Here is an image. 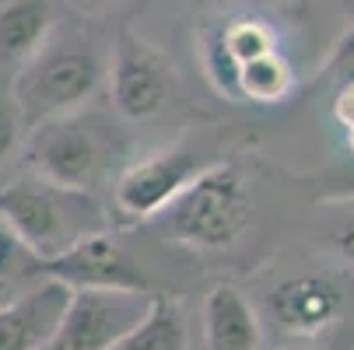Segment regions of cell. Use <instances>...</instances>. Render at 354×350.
<instances>
[{
  "label": "cell",
  "instance_id": "obj_1",
  "mask_svg": "<svg viewBox=\"0 0 354 350\" xmlns=\"http://www.w3.org/2000/svg\"><path fill=\"white\" fill-rule=\"evenodd\" d=\"M109 57L81 28L57 25L49 39L11 74V95L21 109L25 130L84 113L91 98L106 88Z\"/></svg>",
  "mask_w": 354,
  "mask_h": 350
},
{
  "label": "cell",
  "instance_id": "obj_2",
  "mask_svg": "<svg viewBox=\"0 0 354 350\" xmlns=\"http://www.w3.org/2000/svg\"><path fill=\"white\" fill-rule=\"evenodd\" d=\"M123 155L127 140L120 126L88 109L32 126L25 144L32 175L74 193H98L106 179H116Z\"/></svg>",
  "mask_w": 354,
  "mask_h": 350
},
{
  "label": "cell",
  "instance_id": "obj_3",
  "mask_svg": "<svg viewBox=\"0 0 354 350\" xmlns=\"http://www.w3.org/2000/svg\"><path fill=\"white\" fill-rule=\"evenodd\" d=\"M0 224L35 263L64 256L81 238L106 231L98 193H74L42 179H18L0 189Z\"/></svg>",
  "mask_w": 354,
  "mask_h": 350
},
{
  "label": "cell",
  "instance_id": "obj_4",
  "mask_svg": "<svg viewBox=\"0 0 354 350\" xmlns=\"http://www.w3.org/2000/svg\"><path fill=\"white\" fill-rule=\"evenodd\" d=\"M169 235L200 253L232 249L252 224L249 182L232 162H211L165 211Z\"/></svg>",
  "mask_w": 354,
  "mask_h": 350
},
{
  "label": "cell",
  "instance_id": "obj_5",
  "mask_svg": "<svg viewBox=\"0 0 354 350\" xmlns=\"http://www.w3.org/2000/svg\"><path fill=\"white\" fill-rule=\"evenodd\" d=\"M211 162L189 144H176V147H162V151L127 162L120 168V175L113 179V200L116 211L123 214V221L137 224V221H151L165 214L179 193L204 172Z\"/></svg>",
  "mask_w": 354,
  "mask_h": 350
},
{
  "label": "cell",
  "instance_id": "obj_6",
  "mask_svg": "<svg viewBox=\"0 0 354 350\" xmlns=\"http://www.w3.org/2000/svg\"><path fill=\"white\" fill-rule=\"evenodd\" d=\"M106 88L123 123H147L165 109L172 95V67L162 49L140 39L133 28H123L109 49Z\"/></svg>",
  "mask_w": 354,
  "mask_h": 350
},
{
  "label": "cell",
  "instance_id": "obj_7",
  "mask_svg": "<svg viewBox=\"0 0 354 350\" xmlns=\"http://www.w3.org/2000/svg\"><path fill=\"white\" fill-rule=\"evenodd\" d=\"M151 294L77 287L49 350H113L147 312Z\"/></svg>",
  "mask_w": 354,
  "mask_h": 350
},
{
  "label": "cell",
  "instance_id": "obj_8",
  "mask_svg": "<svg viewBox=\"0 0 354 350\" xmlns=\"http://www.w3.org/2000/svg\"><path fill=\"white\" fill-rule=\"evenodd\" d=\"M32 273L60 280L71 291L77 287H95V291H140L151 294L147 273L137 266V260L109 235V231H95L71 245L64 256L35 263Z\"/></svg>",
  "mask_w": 354,
  "mask_h": 350
},
{
  "label": "cell",
  "instance_id": "obj_9",
  "mask_svg": "<svg viewBox=\"0 0 354 350\" xmlns=\"http://www.w3.org/2000/svg\"><path fill=\"white\" fill-rule=\"evenodd\" d=\"M67 302L71 287L49 277L11 302H0V350H49Z\"/></svg>",
  "mask_w": 354,
  "mask_h": 350
},
{
  "label": "cell",
  "instance_id": "obj_10",
  "mask_svg": "<svg viewBox=\"0 0 354 350\" xmlns=\"http://www.w3.org/2000/svg\"><path fill=\"white\" fill-rule=\"evenodd\" d=\"M344 312L340 287L323 273H298L270 291V315L288 336H319Z\"/></svg>",
  "mask_w": 354,
  "mask_h": 350
},
{
  "label": "cell",
  "instance_id": "obj_11",
  "mask_svg": "<svg viewBox=\"0 0 354 350\" xmlns=\"http://www.w3.org/2000/svg\"><path fill=\"white\" fill-rule=\"evenodd\" d=\"M207 350H260L263 329L249 298L235 284H214L204 298Z\"/></svg>",
  "mask_w": 354,
  "mask_h": 350
},
{
  "label": "cell",
  "instance_id": "obj_12",
  "mask_svg": "<svg viewBox=\"0 0 354 350\" xmlns=\"http://www.w3.org/2000/svg\"><path fill=\"white\" fill-rule=\"evenodd\" d=\"M57 25V0H0V64L18 70Z\"/></svg>",
  "mask_w": 354,
  "mask_h": 350
},
{
  "label": "cell",
  "instance_id": "obj_13",
  "mask_svg": "<svg viewBox=\"0 0 354 350\" xmlns=\"http://www.w3.org/2000/svg\"><path fill=\"white\" fill-rule=\"evenodd\" d=\"M186 343H189V329H186L183 305L169 294H151L144 319L113 350H186Z\"/></svg>",
  "mask_w": 354,
  "mask_h": 350
},
{
  "label": "cell",
  "instance_id": "obj_14",
  "mask_svg": "<svg viewBox=\"0 0 354 350\" xmlns=\"http://www.w3.org/2000/svg\"><path fill=\"white\" fill-rule=\"evenodd\" d=\"M291 88H295V74L281 53H267L239 67V98H245V102L274 106L284 102Z\"/></svg>",
  "mask_w": 354,
  "mask_h": 350
},
{
  "label": "cell",
  "instance_id": "obj_15",
  "mask_svg": "<svg viewBox=\"0 0 354 350\" xmlns=\"http://www.w3.org/2000/svg\"><path fill=\"white\" fill-rule=\"evenodd\" d=\"M218 46L225 49V57L242 67L249 60H260L267 53H277V35L267 21L260 18H235L225 25V32L218 35Z\"/></svg>",
  "mask_w": 354,
  "mask_h": 350
},
{
  "label": "cell",
  "instance_id": "obj_16",
  "mask_svg": "<svg viewBox=\"0 0 354 350\" xmlns=\"http://www.w3.org/2000/svg\"><path fill=\"white\" fill-rule=\"evenodd\" d=\"M25 137V119H21V109L11 95V81L0 84V165H4Z\"/></svg>",
  "mask_w": 354,
  "mask_h": 350
},
{
  "label": "cell",
  "instance_id": "obj_17",
  "mask_svg": "<svg viewBox=\"0 0 354 350\" xmlns=\"http://www.w3.org/2000/svg\"><path fill=\"white\" fill-rule=\"evenodd\" d=\"M326 70H330V77H337L340 84L354 81V32H351V28L340 35V42H337V49H333Z\"/></svg>",
  "mask_w": 354,
  "mask_h": 350
},
{
  "label": "cell",
  "instance_id": "obj_18",
  "mask_svg": "<svg viewBox=\"0 0 354 350\" xmlns=\"http://www.w3.org/2000/svg\"><path fill=\"white\" fill-rule=\"evenodd\" d=\"M326 242L333 245V253H337L344 263H354V217L340 221V224L330 231V238H326Z\"/></svg>",
  "mask_w": 354,
  "mask_h": 350
},
{
  "label": "cell",
  "instance_id": "obj_19",
  "mask_svg": "<svg viewBox=\"0 0 354 350\" xmlns=\"http://www.w3.org/2000/svg\"><path fill=\"white\" fill-rule=\"evenodd\" d=\"M18 253H25V249L11 238V231L0 224V280H8L11 273H18Z\"/></svg>",
  "mask_w": 354,
  "mask_h": 350
},
{
  "label": "cell",
  "instance_id": "obj_20",
  "mask_svg": "<svg viewBox=\"0 0 354 350\" xmlns=\"http://www.w3.org/2000/svg\"><path fill=\"white\" fill-rule=\"evenodd\" d=\"M333 119L344 130L354 126V81H347V84L337 88V95H333Z\"/></svg>",
  "mask_w": 354,
  "mask_h": 350
},
{
  "label": "cell",
  "instance_id": "obj_21",
  "mask_svg": "<svg viewBox=\"0 0 354 350\" xmlns=\"http://www.w3.org/2000/svg\"><path fill=\"white\" fill-rule=\"evenodd\" d=\"M64 4L77 14H98L102 8H109V0H64Z\"/></svg>",
  "mask_w": 354,
  "mask_h": 350
},
{
  "label": "cell",
  "instance_id": "obj_22",
  "mask_svg": "<svg viewBox=\"0 0 354 350\" xmlns=\"http://www.w3.org/2000/svg\"><path fill=\"white\" fill-rule=\"evenodd\" d=\"M344 14H347V28L354 32V0H344Z\"/></svg>",
  "mask_w": 354,
  "mask_h": 350
},
{
  "label": "cell",
  "instance_id": "obj_23",
  "mask_svg": "<svg viewBox=\"0 0 354 350\" xmlns=\"http://www.w3.org/2000/svg\"><path fill=\"white\" fill-rule=\"evenodd\" d=\"M347 147H351V155H354V126L347 130Z\"/></svg>",
  "mask_w": 354,
  "mask_h": 350
}]
</instances>
